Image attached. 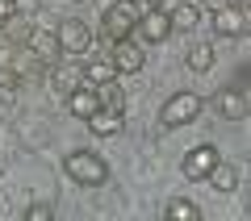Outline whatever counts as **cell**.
Masks as SVG:
<instances>
[{
    "mask_svg": "<svg viewBox=\"0 0 251 221\" xmlns=\"http://www.w3.org/2000/svg\"><path fill=\"white\" fill-rule=\"evenodd\" d=\"M218 117H226V121H243V117L251 113V100L243 96L239 88H226V92H218Z\"/></svg>",
    "mask_w": 251,
    "mask_h": 221,
    "instance_id": "12",
    "label": "cell"
},
{
    "mask_svg": "<svg viewBox=\"0 0 251 221\" xmlns=\"http://www.w3.org/2000/svg\"><path fill=\"white\" fill-rule=\"evenodd\" d=\"M138 25V4H130V0H122V4H109L105 17H100V29H105L109 42H122V38H130V29Z\"/></svg>",
    "mask_w": 251,
    "mask_h": 221,
    "instance_id": "2",
    "label": "cell"
},
{
    "mask_svg": "<svg viewBox=\"0 0 251 221\" xmlns=\"http://www.w3.org/2000/svg\"><path fill=\"white\" fill-rule=\"evenodd\" d=\"M214 167H218V151L214 146H193V151L184 155V176L188 179H205Z\"/></svg>",
    "mask_w": 251,
    "mask_h": 221,
    "instance_id": "10",
    "label": "cell"
},
{
    "mask_svg": "<svg viewBox=\"0 0 251 221\" xmlns=\"http://www.w3.org/2000/svg\"><path fill=\"white\" fill-rule=\"evenodd\" d=\"M25 217H29V221H46V217H50V204H29Z\"/></svg>",
    "mask_w": 251,
    "mask_h": 221,
    "instance_id": "20",
    "label": "cell"
},
{
    "mask_svg": "<svg viewBox=\"0 0 251 221\" xmlns=\"http://www.w3.org/2000/svg\"><path fill=\"white\" fill-rule=\"evenodd\" d=\"M163 213H168V221H197V217H201V209H197L193 200H184V196L168 200V209H163Z\"/></svg>",
    "mask_w": 251,
    "mask_h": 221,
    "instance_id": "16",
    "label": "cell"
},
{
    "mask_svg": "<svg viewBox=\"0 0 251 221\" xmlns=\"http://www.w3.org/2000/svg\"><path fill=\"white\" fill-rule=\"evenodd\" d=\"M63 171H67L75 184H84V188H100L109 179V163L100 159V155H92V151H72L63 159Z\"/></svg>",
    "mask_w": 251,
    "mask_h": 221,
    "instance_id": "1",
    "label": "cell"
},
{
    "mask_svg": "<svg viewBox=\"0 0 251 221\" xmlns=\"http://www.w3.org/2000/svg\"><path fill=\"white\" fill-rule=\"evenodd\" d=\"M54 84H59V92H75L84 84V75L80 71H54Z\"/></svg>",
    "mask_w": 251,
    "mask_h": 221,
    "instance_id": "18",
    "label": "cell"
},
{
    "mask_svg": "<svg viewBox=\"0 0 251 221\" xmlns=\"http://www.w3.org/2000/svg\"><path fill=\"white\" fill-rule=\"evenodd\" d=\"M17 21V0H0V25Z\"/></svg>",
    "mask_w": 251,
    "mask_h": 221,
    "instance_id": "19",
    "label": "cell"
},
{
    "mask_svg": "<svg viewBox=\"0 0 251 221\" xmlns=\"http://www.w3.org/2000/svg\"><path fill=\"white\" fill-rule=\"evenodd\" d=\"M109 59H113L117 75H138V71H143V63H147V54H143V46H134L130 38H122V42H113Z\"/></svg>",
    "mask_w": 251,
    "mask_h": 221,
    "instance_id": "6",
    "label": "cell"
},
{
    "mask_svg": "<svg viewBox=\"0 0 251 221\" xmlns=\"http://www.w3.org/2000/svg\"><path fill=\"white\" fill-rule=\"evenodd\" d=\"M214 59H218V54H214L209 42H193V46H188V67L197 71V75H205V71L214 67Z\"/></svg>",
    "mask_w": 251,
    "mask_h": 221,
    "instance_id": "15",
    "label": "cell"
},
{
    "mask_svg": "<svg viewBox=\"0 0 251 221\" xmlns=\"http://www.w3.org/2000/svg\"><path fill=\"white\" fill-rule=\"evenodd\" d=\"M25 46H29V54H34V59H42V63H54V59L63 54V42H59V34H50L46 25H34V29H29Z\"/></svg>",
    "mask_w": 251,
    "mask_h": 221,
    "instance_id": "7",
    "label": "cell"
},
{
    "mask_svg": "<svg viewBox=\"0 0 251 221\" xmlns=\"http://www.w3.org/2000/svg\"><path fill=\"white\" fill-rule=\"evenodd\" d=\"M88 130L92 133H100V138H113V133H122V105H100L97 113L88 117Z\"/></svg>",
    "mask_w": 251,
    "mask_h": 221,
    "instance_id": "11",
    "label": "cell"
},
{
    "mask_svg": "<svg viewBox=\"0 0 251 221\" xmlns=\"http://www.w3.org/2000/svg\"><path fill=\"white\" fill-rule=\"evenodd\" d=\"M172 13H163V9H151V13H143L138 17V34L147 38V42H168L172 38Z\"/></svg>",
    "mask_w": 251,
    "mask_h": 221,
    "instance_id": "9",
    "label": "cell"
},
{
    "mask_svg": "<svg viewBox=\"0 0 251 221\" xmlns=\"http://www.w3.org/2000/svg\"><path fill=\"white\" fill-rule=\"evenodd\" d=\"M134 4H138L143 13H151V9H163V0H134Z\"/></svg>",
    "mask_w": 251,
    "mask_h": 221,
    "instance_id": "21",
    "label": "cell"
},
{
    "mask_svg": "<svg viewBox=\"0 0 251 221\" xmlns=\"http://www.w3.org/2000/svg\"><path fill=\"white\" fill-rule=\"evenodd\" d=\"M205 179L214 184V192H234V188H239V171H234L230 163H222V159H218V167L209 171Z\"/></svg>",
    "mask_w": 251,
    "mask_h": 221,
    "instance_id": "14",
    "label": "cell"
},
{
    "mask_svg": "<svg viewBox=\"0 0 251 221\" xmlns=\"http://www.w3.org/2000/svg\"><path fill=\"white\" fill-rule=\"evenodd\" d=\"M100 105H105V96H100V88L88 84V80H84L75 92H67V113H72V117H84V121H88Z\"/></svg>",
    "mask_w": 251,
    "mask_h": 221,
    "instance_id": "5",
    "label": "cell"
},
{
    "mask_svg": "<svg viewBox=\"0 0 251 221\" xmlns=\"http://www.w3.org/2000/svg\"><path fill=\"white\" fill-rule=\"evenodd\" d=\"M197 113H201V96L197 92H176V96L159 109V121L168 125V130H176V125H193Z\"/></svg>",
    "mask_w": 251,
    "mask_h": 221,
    "instance_id": "3",
    "label": "cell"
},
{
    "mask_svg": "<svg viewBox=\"0 0 251 221\" xmlns=\"http://www.w3.org/2000/svg\"><path fill=\"white\" fill-rule=\"evenodd\" d=\"M197 21H201L197 4H180V9L172 13V25H176V29H193V25H197Z\"/></svg>",
    "mask_w": 251,
    "mask_h": 221,
    "instance_id": "17",
    "label": "cell"
},
{
    "mask_svg": "<svg viewBox=\"0 0 251 221\" xmlns=\"http://www.w3.org/2000/svg\"><path fill=\"white\" fill-rule=\"evenodd\" d=\"M84 80L88 84H97V88H105V84H113L117 80V67H113V59H92V63H84Z\"/></svg>",
    "mask_w": 251,
    "mask_h": 221,
    "instance_id": "13",
    "label": "cell"
},
{
    "mask_svg": "<svg viewBox=\"0 0 251 221\" xmlns=\"http://www.w3.org/2000/svg\"><path fill=\"white\" fill-rule=\"evenodd\" d=\"M59 42H63V54H88L92 50V29L84 21H63Z\"/></svg>",
    "mask_w": 251,
    "mask_h": 221,
    "instance_id": "8",
    "label": "cell"
},
{
    "mask_svg": "<svg viewBox=\"0 0 251 221\" xmlns=\"http://www.w3.org/2000/svg\"><path fill=\"white\" fill-rule=\"evenodd\" d=\"M214 29L222 38H243L251 29V9H243V4H226V9L214 13Z\"/></svg>",
    "mask_w": 251,
    "mask_h": 221,
    "instance_id": "4",
    "label": "cell"
}]
</instances>
